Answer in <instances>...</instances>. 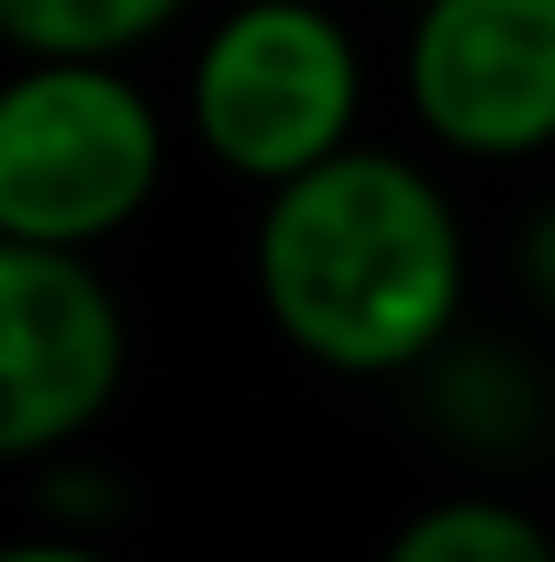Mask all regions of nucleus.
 <instances>
[{
    "label": "nucleus",
    "instance_id": "f257e3e1",
    "mask_svg": "<svg viewBox=\"0 0 555 562\" xmlns=\"http://www.w3.org/2000/svg\"><path fill=\"white\" fill-rule=\"evenodd\" d=\"M262 310L311 367L400 375L433 359L466 302V228L433 171L343 147L270 188L254 228Z\"/></svg>",
    "mask_w": 555,
    "mask_h": 562
},
{
    "label": "nucleus",
    "instance_id": "f03ea898",
    "mask_svg": "<svg viewBox=\"0 0 555 562\" xmlns=\"http://www.w3.org/2000/svg\"><path fill=\"white\" fill-rule=\"evenodd\" d=\"M164 188V114L123 57H25L0 82V237L90 254Z\"/></svg>",
    "mask_w": 555,
    "mask_h": 562
},
{
    "label": "nucleus",
    "instance_id": "7ed1b4c3",
    "mask_svg": "<svg viewBox=\"0 0 555 562\" xmlns=\"http://www.w3.org/2000/svg\"><path fill=\"white\" fill-rule=\"evenodd\" d=\"M359 49L319 0H237L188 66V131L221 171L278 188L352 147Z\"/></svg>",
    "mask_w": 555,
    "mask_h": 562
},
{
    "label": "nucleus",
    "instance_id": "20e7f679",
    "mask_svg": "<svg viewBox=\"0 0 555 562\" xmlns=\"http://www.w3.org/2000/svg\"><path fill=\"white\" fill-rule=\"evenodd\" d=\"M123 302L90 254L0 237V464L66 457L123 392Z\"/></svg>",
    "mask_w": 555,
    "mask_h": 562
},
{
    "label": "nucleus",
    "instance_id": "39448f33",
    "mask_svg": "<svg viewBox=\"0 0 555 562\" xmlns=\"http://www.w3.org/2000/svg\"><path fill=\"white\" fill-rule=\"evenodd\" d=\"M400 82L449 155L523 164L555 147V0H417Z\"/></svg>",
    "mask_w": 555,
    "mask_h": 562
},
{
    "label": "nucleus",
    "instance_id": "423d86ee",
    "mask_svg": "<svg viewBox=\"0 0 555 562\" xmlns=\"http://www.w3.org/2000/svg\"><path fill=\"white\" fill-rule=\"evenodd\" d=\"M188 16V0H0V42L16 57H131Z\"/></svg>",
    "mask_w": 555,
    "mask_h": 562
},
{
    "label": "nucleus",
    "instance_id": "0eeeda50",
    "mask_svg": "<svg viewBox=\"0 0 555 562\" xmlns=\"http://www.w3.org/2000/svg\"><path fill=\"white\" fill-rule=\"evenodd\" d=\"M376 562H555V538L523 506L449 497V506H425L417 521H400Z\"/></svg>",
    "mask_w": 555,
    "mask_h": 562
},
{
    "label": "nucleus",
    "instance_id": "6e6552de",
    "mask_svg": "<svg viewBox=\"0 0 555 562\" xmlns=\"http://www.w3.org/2000/svg\"><path fill=\"white\" fill-rule=\"evenodd\" d=\"M523 278H531V294L555 310V204L531 221V237H523Z\"/></svg>",
    "mask_w": 555,
    "mask_h": 562
},
{
    "label": "nucleus",
    "instance_id": "1a4fd4ad",
    "mask_svg": "<svg viewBox=\"0 0 555 562\" xmlns=\"http://www.w3.org/2000/svg\"><path fill=\"white\" fill-rule=\"evenodd\" d=\"M0 562H107V554L82 547V538H9Z\"/></svg>",
    "mask_w": 555,
    "mask_h": 562
}]
</instances>
